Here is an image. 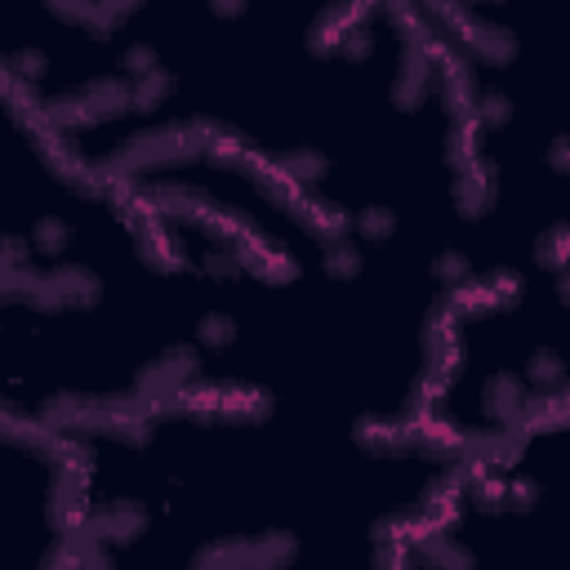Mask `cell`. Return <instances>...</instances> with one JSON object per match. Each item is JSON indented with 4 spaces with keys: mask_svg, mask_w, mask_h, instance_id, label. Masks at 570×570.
Masks as SVG:
<instances>
[{
    "mask_svg": "<svg viewBox=\"0 0 570 570\" xmlns=\"http://www.w3.org/2000/svg\"><path fill=\"white\" fill-rule=\"evenodd\" d=\"M476 174L472 281L570 218V0H423Z\"/></svg>",
    "mask_w": 570,
    "mask_h": 570,
    "instance_id": "obj_4",
    "label": "cell"
},
{
    "mask_svg": "<svg viewBox=\"0 0 570 570\" xmlns=\"http://www.w3.org/2000/svg\"><path fill=\"white\" fill-rule=\"evenodd\" d=\"M0 414L85 423L178 392L169 276L129 187L4 98Z\"/></svg>",
    "mask_w": 570,
    "mask_h": 570,
    "instance_id": "obj_3",
    "label": "cell"
},
{
    "mask_svg": "<svg viewBox=\"0 0 570 570\" xmlns=\"http://www.w3.org/2000/svg\"><path fill=\"white\" fill-rule=\"evenodd\" d=\"M570 405V218L454 289L436 325L423 428L481 450Z\"/></svg>",
    "mask_w": 570,
    "mask_h": 570,
    "instance_id": "obj_5",
    "label": "cell"
},
{
    "mask_svg": "<svg viewBox=\"0 0 570 570\" xmlns=\"http://www.w3.org/2000/svg\"><path fill=\"white\" fill-rule=\"evenodd\" d=\"M570 570V405L468 450L401 570Z\"/></svg>",
    "mask_w": 570,
    "mask_h": 570,
    "instance_id": "obj_6",
    "label": "cell"
},
{
    "mask_svg": "<svg viewBox=\"0 0 570 570\" xmlns=\"http://www.w3.org/2000/svg\"><path fill=\"white\" fill-rule=\"evenodd\" d=\"M58 432L76 570H401L463 459L428 428L205 392Z\"/></svg>",
    "mask_w": 570,
    "mask_h": 570,
    "instance_id": "obj_2",
    "label": "cell"
},
{
    "mask_svg": "<svg viewBox=\"0 0 570 570\" xmlns=\"http://www.w3.org/2000/svg\"><path fill=\"white\" fill-rule=\"evenodd\" d=\"M191 0H0L4 98L53 134L89 125Z\"/></svg>",
    "mask_w": 570,
    "mask_h": 570,
    "instance_id": "obj_7",
    "label": "cell"
},
{
    "mask_svg": "<svg viewBox=\"0 0 570 570\" xmlns=\"http://www.w3.org/2000/svg\"><path fill=\"white\" fill-rule=\"evenodd\" d=\"M4 534L18 570H76V472L58 428L0 414Z\"/></svg>",
    "mask_w": 570,
    "mask_h": 570,
    "instance_id": "obj_8",
    "label": "cell"
},
{
    "mask_svg": "<svg viewBox=\"0 0 570 570\" xmlns=\"http://www.w3.org/2000/svg\"><path fill=\"white\" fill-rule=\"evenodd\" d=\"M169 276L178 392L423 428L459 281L338 223L249 151L183 134L111 169Z\"/></svg>",
    "mask_w": 570,
    "mask_h": 570,
    "instance_id": "obj_1",
    "label": "cell"
}]
</instances>
